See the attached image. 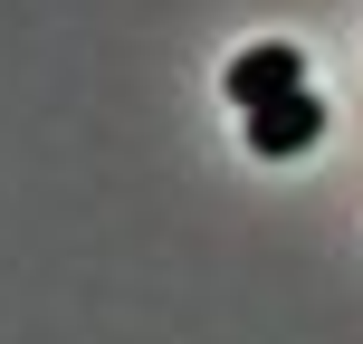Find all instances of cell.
I'll use <instances>...</instances> for the list:
<instances>
[{"label": "cell", "instance_id": "obj_1", "mask_svg": "<svg viewBox=\"0 0 363 344\" xmlns=\"http://www.w3.org/2000/svg\"><path fill=\"white\" fill-rule=\"evenodd\" d=\"M220 87H230V106H239V115H258V106H277V96L306 87V57H296L287 38H268V48H239Z\"/></svg>", "mask_w": 363, "mask_h": 344}, {"label": "cell", "instance_id": "obj_2", "mask_svg": "<svg viewBox=\"0 0 363 344\" xmlns=\"http://www.w3.org/2000/svg\"><path fill=\"white\" fill-rule=\"evenodd\" d=\"M315 134H325V106H315L306 87L249 115V153H268V163H287V153H315Z\"/></svg>", "mask_w": 363, "mask_h": 344}]
</instances>
